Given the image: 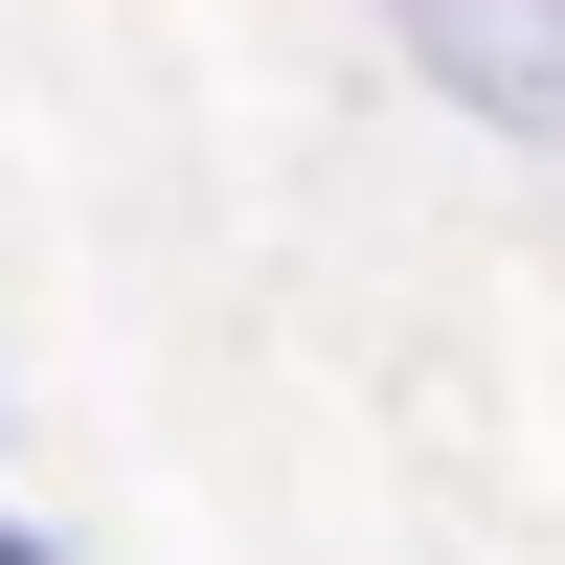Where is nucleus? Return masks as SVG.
<instances>
[{"label": "nucleus", "instance_id": "nucleus-2", "mask_svg": "<svg viewBox=\"0 0 565 565\" xmlns=\"http://www.w3.org/2000/svg\"><path fill=\"white\" fill-rule=\"evenodd\" d=\"M0 565H68V543H45V521H23V498H0Z\"/></svg>", "mask_w": 565, "mask_h": 565}, {"label": "nucleus", "instance_id": "nucleus-1", "mask_svg": "<svg viewBox=\"0 0 565 565\" xmlns=\"http://www.w3.org/2000/svg\"><path fill=\"white\" fill-rule=\"evenodd\" d=\"M385 45H407V68H430L476 136L565 159V0H385Z\"/></svg>", "mask_w": 565, "mask_h": 565}]
</instances>
